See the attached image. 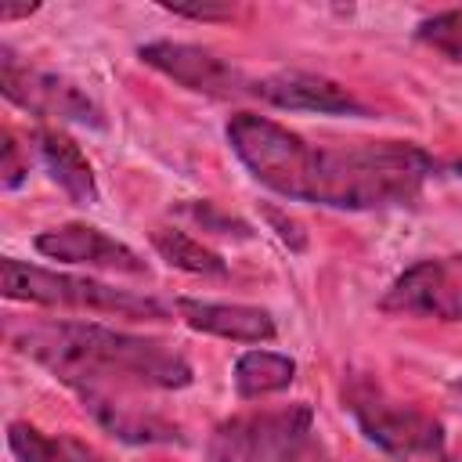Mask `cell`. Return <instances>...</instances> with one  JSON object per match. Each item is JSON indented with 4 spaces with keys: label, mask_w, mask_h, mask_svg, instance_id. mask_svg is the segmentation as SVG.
<instances>
[{
    "label": "cell",
    "mask_w": 462,
    "mask_h": 462,
    "mask_svg": "<svg viewBox=\"0 0 462 462\" xmlns=\"http://www.w3.org/2000/svg\"><path fill=\"white\" fill-rule=\"evenodd\" d=\"M227 141L263 188L332 209L411 206L422 195L426 177L433 173V159L419 144H314L256 112L231 116Z\"/></svg>",
    "instance_id": "6da1fadb"
},
{
    "label": "cell",
    "mask_w": 462,
    "mask_h": 462,
    "mask_svg": "<svg viewBox=\"0 0 462 462\" xmlns=\"http://www.w3.org/2000/svg\"><path fill=\"white\" fill-rule=\"evenodd\" d=\"M11 346L54 379L79 390H184L191 383L188 357L148 336H130L90 321H43L11 328Z\"/></svg>",
    "instance_id": "7a4b0ae2"
},
{
    "label": "cell",
    "mask_w": 462,
    "mask_h": 462,
    "mask_svg": "<svg viewBox=\"0 0 462 462\" xmlns=\"http://www.w3.org/2000/svg\"><path fill=\"white\" fill-rule=\"evenodd\" d=\"M0 282L7 300L22 303H40V307H61V310H94V314H112V318H137V321H166L170 307L159 303L155 296L116 289L94 278L65 274V271H47L36 263H22L14 256L0 260Z\"/></svg>",
    "instance_id": "3957f363"
},
{
    "label": "cell",
    "mask_w": 462,
    "mask_h": 462,
    "mask_svg": "<svg viewBox=\"0 0 462 462\" xmlns=\"http://www.w3.org/2000/svg\"><path fill=\"white\" fill-rule=\"evenodd\" d=\"M343 408L354 415L357 430L397 458H440L444 451V426L430 411L397 401L379 379L368 372H350L343 383Z\"/></svg>",
    "instance_id": "277c9868"
},
{
    "label": "cell",
    "mask_w": 462,
    "mask_h": 462,
    "mask_svg": "<svg viewBox=\"0 0 462 462\" xmlns=\"http://www.w3.org/2000/svg\"><path fill=\"white\" fill-rule=\"evenodd\" d=\"M310 408L285 404L220 422L209 437V462H285L310 437Z\"/></svg>",
    "instance_id": "5b68a950"
},
{
    "label": "cell",
    "mask_w": 462,
    "mask_h": 462,
    "mask_svg": "<svg viewBox=\"0 0 462 462\" xmlns=\"http://www.w3.org/2000/svg\"><path fill=\"white\" fill-rule=\"evenodd\" d=\"M0 90L7 101H14L18 108H25L40 119L101 126V108L72 79L18 61V54L11 47L0 51Z\"/></svg>",
    "instance_id": "8992f818"
},
{
    "label": "cell",
    "mask_w": 462,
    "mask_h": 462,
    "mask_svg": "<svg viewBox=\"0 0 462 462\" xmlns=\"http://www.w3.org/2000/svg\"><path fill=\"white\" fill-rule=\"evenodd\" d=\"M383 310L404 318L462 321V253L430 256L397 274L383 296Z\"/></svg>",
    "instance_id": "52a82bcc"
},
{
    "label": "cell",
    "mask_w": 462,
    "mask_h": 462,
    "mask_svg": "<svg viewBox=\"0 0 462 462\" xmlns=\"http://www.w3.org/2000/svg\"><path fill=\"white\" fill-rule=\"evenodd\" d=\"M141 61L152 65L155 72L170 76L173 83L217 97V101H238V97H253V79L235 69L227 58L195 47V43H173V40H155L141 47Z\"/></svg>",
    "instance_id": "ba28073f"
},
{
    "label": "cell",
    "mask_w": 462,
    "mask_h": 462,
    "mask_svg": "<svg viewBox=\"0 0 462 462\" xmlns=\"http://www.w3.org/2000/svg\"><path fill=\"white\" fill-rule=\"evenodd\" d=\"M36 253H43L47 260L83 263V267L134 274V278H148V271H152L141 253H134L130 245L116 242L112 235H105L101 227H90V224H61V227L36 235Z\"/></svg>",
    "instance_id": "9c48e42d"
},
{
    "label": "cell",
    "mask_w": 462,
    "mask_h": 462,
    "mask_svg": "<svg viewBox=\"0 0 462 462\" xmlns=\"http://www.w3.org/2000/svg\"><path fill=\"white\" fill-rule=\"evenodd\" d=\"M253 97L289 108V112H328V116H368L365 101H357L343 83L318 72H271L253 79Z\"/></svg>",
    "instance_id": "30bf717a"
},
{
    "label": "cell",
    "mask_w": 462,
    "mask_h": 462,
    "mask_svg": "<svg viewBox=\"0 0 462 462\" xmlns=\"http://www.w3.org/2000/svg\"><path fill=\"white\" fill-rule=\"evenodd\" d=\"M83 401V408L108 430L116 433L119 440H130V444H180L184 433L177 422L155 415V411H144L130 401H123L119 393H101V390H79L76 393Z\"/></svg>",
    "instance_id": "8fae6325"
},
{
    "label": "cell",
    "mask_w": 462,
    "mask_h": 462,
    "mask_svg": "<svg viewBox=\"0 0 462 462\" xmlns=\"http://www.w3.org/2000/svg\"><path fill=\"white\" fill-rule=\"evenodd\" d=\"M177 314L206 336L235 339V343H267L278 325L263 307L249 303H213V300H177Z\"/></svg>",
    "instance_id": "7c38bea8"
},
{
    "label": "cell",
    "mask_w": 462,
    "mask_h": 462,
    "mask_svg": "<svg viewBox=\"0 0 462 462\" xmlns=\"http://www.w3.org/2000/svg\"><path fill=\"white\" fill-rule=\"evenodd\" d=\"M32 148L43 162V170L51 173V180L76 202V206H94L97 202V180H94V170L87 162V155L79 152V144L54 130V126H40L32 134Z\"/></svg>",
    "instance_id": "4fadbf2b"
},
{
    "label": "cell",
    "mask_w": 462,
    "mask_h": 462,
    "mask_svg": "<svg viewBox=\"0 0 462 462\" xmlns=\"http://www.w3.org/2000/svg\"><path fill=\"white\" fill-rule=\"evenodd\" d=\"M7 444H11L18 462H108L105 455H97L83 440L65 437V433H43L29 422H11Z\"/></svg>",
    "instance_id": "5bb4252c"
},
{
    "label": "cell",
    "mask_w": 462,
    "mask_h": 462,
    "mask_svg": "<svg viewBox=\"0 0 462 462\" xmlns=\"http://www.w3.org/2000/svg\"><path fill=\"white\" fill-rule=\"evenodd\" d=\"M296 379V361L274 350H249L235 361V390L238 397H267L285 390Z\"/></svg>",
    "instance_id": "9a60e30c"
},
{
    "label": "cell",
    "mask_w": 462,
    "mask_h": 462,
    "mask_svg": "<svg viewBox=\"0 0 462 462\" xmlns=\"http://www.w3.org/2000/svg\"><path fill=\"white\" fill-rule=\"evenodd\" d=\"M152 245L155 253L170 263V267H180L188 274H202V278H224L227 274V263L206 249L199 238H191L188 231H177V227H155L152 231Z\"/></svg>",
    "instance_id": "2e32d148"
},
{
    "label": "cell",
    "mask_w": 462,
    "mask_h": 462,
    "mask_svg": "<svg viewBox=\"0 0 462 462\" xmlns=\"http://www.w3.org/2000/svg\"><path fill=\"white\" fill-rule=\"evenodd\" d=\"M419 40L433 51L448 54L451 61H462V11H440L426 22H419Z\"/></svg>",
    "instance_id": "e0dca14e"
},
{
    "label": "cell",
    "mask_w": 462,
    "mask_h": 462,
    "mask_svg": "<svg viewBox=\"0 0 462 462\" xmlns=\"http://www.w3.org/2000/svg\"><path fill=\"white\" fill-rule=\"evenodd\" d=\"M188 213L202 224V227H209V231H217V235H235V238H249V227L242 224V220H235V217H224V213H217L209 202H195V206H188Z\"/></svg>",
    "instance_id": "ac0fdd59"
},
{
    "label": "cell",
    "mask_w": 462,
    "mask_h": 462,
    "mask_svg": "<svg viewBox=\"0 0 462 462\" xmlns=\"http://www.w3.org/2000/svg\"><path fill=\"white\" fill-rule=\"evenodd\" d=\"M4 188H18L22 177L29 173V155H22V144L14 141L11 130H4Z\"/></svg>",
    "instance_id": "d6986e66"
},
{
    "label": "cell",
    "mask_w": 462,
    "mask_h": 462,
    "mask_svg": "<svg viewBox=\"0 0 462 462\" xmlns=\"http://www.w3.org/2000/svg\"><path fill=\"white\" fill-rule=\"evenodd\" d=\"M166 11H170V14H180V18H195V22H217V18H231V14H235L231 7H209V4H202V7H180V4H170Z\"/></svg>",
    "instance_id": "ffe728a7"
},
{
    "label": "cell",
    "mask_w": 462,
    "mask_h": 462,
    "mask_svg": "<svg viewBox=\"0 0 462 462\" xmlns=\"http://www.w3.org/2000/svg\"><path fill=\"white\" fill-rule=\"evenodd\" d=\"M285 462H325V458H321V451L314 448V440L307 437V440H303V444H300V448H296V451H292Z\"/></svg>",
    "instance_id": "44dd1931"
},
{
    "label": "cell",
    "mask_w": 462,
    "mask_h": 462,
    "mask_svg": "<svg viewBox=\"0 0 462 462\" xmlns=\"http://www.w3.org/2000/svg\"><path fill=\"white\" fill-rule=\"evenodd\" d=\"M32 11H36V7H4V11H0V18H4V22H11V18H22V14H32Z\"/></svg>",
    "instance_id": "7402d4cb"
},
{
    "label": "cell",
    "mask_w": 462,
    "mask_h": 462,
    "mask_svg": "<svg viewBox=\"0 0 462 462\" xmlns=\"http://www.w3.org/2000/svg\"><path fill=\"white\" fill-rule=\"evenodd\" d=\"M451 390H455V397H458V401H462V375H458V379H455V386H451Z\"/></svg>",
    "instance_id": "603a6c76"
},
{
    "label": "cell",
    "mask_w": 462,
    "mask_h": 462,
    "mask_svg": "<svg viewBox=\"0 0 462 462\" xmlns=\"http://www.w3.org/2000/svg\"><path fill=\"white\" fill-rule=\"evenodd\" d=\"M455 170H458V173H462V162H458V166H455Z\"/></svg>",
    "instance_id": "cb8c5ba5"
},
{
    "label": "cell",
    "mask_w": 462,
    "mask_h": 462,
    "mask_svg": "<svg viewBox=\"0 0 462 462\" xmlns=\"http://www.w3.org/2000/svg\"><path fill=\"white\" fill-rule=\"evenodd\" d=\"M437 462H440V458H437Z\"/></svg>",
    "instance_id": "d4e9b609"
}]
</instances>
